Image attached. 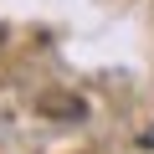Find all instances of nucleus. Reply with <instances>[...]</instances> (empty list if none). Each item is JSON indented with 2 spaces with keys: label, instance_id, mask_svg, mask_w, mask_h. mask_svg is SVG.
Listing matches in <instances>:
<instances>
[{
  "label": "nucleus",
  "instance_id": "obj_1",
  "mask_svg": "<svg viewBox=\"0 0 154 154\" xmlns=\"http://www.w3.org/2000/svg\"><path fill=\"white\" fill-rule=\"evenodd\" d=\"M144 149H154V128H149V134H144Z\"/></svg>",
  "mask_w": 154,
  "mask_h": 154
}]
</instances>
